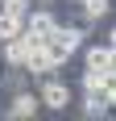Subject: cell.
<instances>
[{
  "mask_svg": "<svg viewBox=\"0 0 116 121\" xmlns=\"http://www.w3.org/2000/svg\"><path fill=\"white\" fill-rule=\"evenodd\" d=\"M87 34H91V29H87V25H79V21H75V25H70V21H58L54 29L42 38V50L50 54V63H54L58 71H62V67H66V63L83 50V38H87Z\"/></svg>",
  "mask_w": 116,
  "mask_h": 121,
  "instance_id": "cell-1",
  "label": "cell"
},
{
  "mask_svg": "<svg viewBox=\"0 0 116 121\" xmlns=\"http://www.w3.org/2000/svg\"><path fill=\"white\" fill-rule=\"evenodd\" d=\"M42 104H37V92L33 88H25V92H12V96L0 100V117L4 121H25V117H37Z\"/></svg>",
  "mask_w": 116,
  "mask_h": 121,
  "instance_id": "cell-4",
  "label": "cell"
},
{
  "mask_svg": "<svg viewBox=\"0 0 116 121\" xmlns=\"http://www.w3.org/2000/svg\"><path fill=\"white\" fill-rule=\"evenodd\" d=\"M33 4H58V0H33Z\"/></svg>",
  "mask_w": 116,
  "mask_h": 121,
  "instance_id": "cell-11",
  "label": "cell"
},
{
  "mask_svg": "<svg viewBox=\"0 0 116 121\" xmlns=\"http://www.w3.org/2000/svg\"><path fill=\"white\" fill-rule=\"evenodd\" d=\"M25 29V21L21 17H8V13H0V42H4V38H17Z\"/></svg>",
  "mask_w": 116,
  "mask_h": 121,
  "instance_id": "cell-10",
  "label": "cell"
},
{
  "mask_svg": "<svg viewBox=\"0 0 116 121\" xmlns=\"http://www.w3.org/2000/svg\"><path fill=\"white\" fill-rule=\"evenodd\" d=\"M70 9H75V17H79V25L95 29L100 21H108V17H112V0H75Z\"/></svg>",
  "mask_w": 116,
  "mask_h": 121,
  "instance_id": "cell-5",
  "label": "cell"
},
{
  "mask_svg": "<svg viewBox=\"0 0 116 121\" xmlns=\"http://www.w3.org/2000/svg\"><path fill=\"white\" fill-rule=\"evenodd\" d=\"M116 104V84H100V88H83L79 92V113L83 117H108Z\"/></svg>",
  "mask_w": 116,
  "mask_h": 121,
  "instance_id": "cell-3",
  "label": "cell"
},
{
  "mask_svg": "<svg viewBox=\"0 0 116 121\" xmlns=\"http://www.w3.org/2000/svg\"><path fill=\"white\" fill-rule=\"evenodd\" d=\"M100 84H116V71H95V67L79 71V92L83 88H100Z\"/></svg>",
  "mask_w": 116,
  "mask_h": 121,
  "instance_id": "cell-9",
  "label": "cell"
},
{
  "mask_svg": "<svg viewBox=\"0 0 116 121\" xmlns=\"http://www.w3.org/2000/svg\"><path fill=\"white\" fill-rule=\"evenodd\" d=\"M25 88H33V79L25 75V67H4V71H0V92H4V96L25 92Z\"/></svg>",
  "mask_w": 116,
  "mask_h": 121,
  "instance_id": "cell-8",
  "label": "cell"
},
{
  "mask_svg": "<svg viewBox=\"0 0 116 121\" xmlns=\"http://www.w3.org/2000/svg\"><path fill=\"white\" fill-rule=\"evenodd\" d=\"M33 92H37V104L46 113H66L70 104H75V92H70V84L62 79V75H42V79H33Z\"/></svg>",
  "mask_w": 116,
  "mask_h": 121,
  "instance_id": "cell-2",
  "label": "cell"
},
{
  "mask_svg": "<svg viewBox=\"0 0 116 121\" xmlns=\"http://www.w3.org/2000/svg\"><path fill=\"white\" fill-rule=\"evenodd\" d=\"M25 54H29L25 29H21L17 38H4V42H0V63H4V67H21V63H25Z\"/></svg>",
  "mask_w": 116,
  "mask_h": 121,
  "instance_id": "cell-6",
  "label": "cell"
},
{
  "mask_svg": "<svg viewBox=\"0 0 116 121\" xmlns=\"http://www.w3.org/2000/svg\"><path fill=\"white\" fill-rule=\"evenodd\" d=\"M83 67H95V71H116V50L104 46V42H95V46H87V54H83Z\"/></svg>",
  "mask_w": 116,
  "mask_h": 121,
  "instance_id": "cell-7",
  "label": "cell"
}]
</instances>
